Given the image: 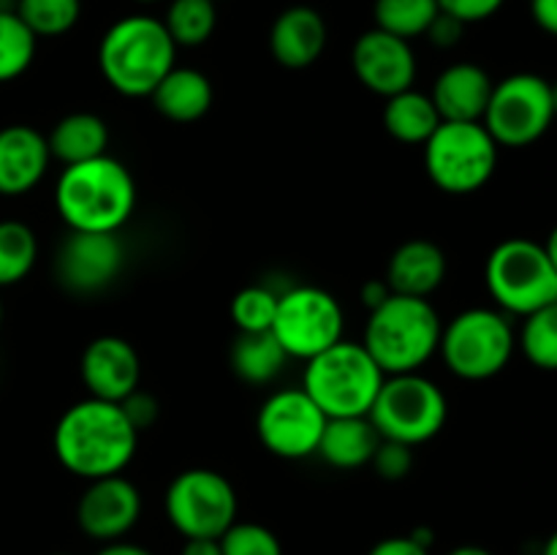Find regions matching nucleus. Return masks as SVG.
<instances>
[{
  "label": "nucleus",
  "mask_w": 557,
  "mask_h": 555,
  "mask_svg": "<svg viewBox=\"0 0 557 555\" xmlns=\"http://www.w3.org/2000/svg\"><path fill=\"white\" fill-rule=\"evenodd\" d=\"M136 439L139 433L120 403L87 397L65 408L54 424V455L65 471L90 482L123 473L136 452Z\"/></svg>",
  "instance_id": "f257e3e1"
},
{
  "label": "nucleus",
  "mask_w": 557,
  "mask_h": 555,
  "mask_svg": "<svg viewBox=\"0 0 557 555\" xmlns=\"http://www.w3.org/2000/svg\"><path fill=\"white\" fill-rule=\"evenodd\" d=\"M54 205L71 232H117L136 207V183L112 156L63 166Z\"/></svg>",
  "instance_id": "f03ea898"
},
{
  "label": "nucleus",
  "mask_w": 557,
  "mask_h": 555,
  "mask_svg": "<svg viewBox=\"0 0 557 555\" xmlns=\"http://www.w3.org/2000/svg\"><path fill=\"white\" fill-rule=\"evenodd\" d=\"M177 47L161 20L145 14L114 22L98 47V65L109 87L128 98L150 96L174 69Z\"/></svg>",
  "instance_id": "7ed1b4c3"
},
{
  "label": "nucleus",
  "mask_w": 557,
  "mask_h": 555,
  "mask_svg": "<svg viewBox=\"0 0 557 555\" xmlns=\"http://www.w3.org/2000/svg\"><path fill=\"white\" fill-rule=\"evenodd\" d=\"M441 330L430 299L389 294L370 310L362 346L384 375L417 373L438 351Z\"/></svg>",
  "instance_id": "20e7f679"
},
{
  "label": "nucleus",
  "mask_w": 557,
  "mask_h": 555,
  "mask_svg": "<svg viewBox=\"0 0 557 555\" xmlns=\"http://www.w3.org/2000/svg\"><path fill=\"white\" fill-rule=\"evenodd\" d=\"M381 384L384 373L379 365L362 343L351 341H337L335 346L310 357L302 379V390L326 419L368 417Z\"/></svg>",
  "instance_id": "39448f33"
},
{
  "label": "nucleus",
  "mask_w": 557,
  "mask_h": 555,
  "mask_svg": "<svg viewBox=\"0 0 557 555\" xmlns=\"http://www.w3.org/2000/svg\"><path fill=\"white\" fill-rule=\"evenodd\" d=\"M484 281L495 303L515 316H531L557 305L555 245L525 237L506 239L490 254Z\"/></svg>",
  "instance_id": "423d86ee"
},
{
  "label": "nucleus",
  "mask_w": 557,
  "mask_h": 555,
  "mask_svg": "<svg viewBox=\"0 0 557 555\" xmlns=\"http://www.w3.org/2000/svg\"><path fill=\"white\" fill-rule=\"evenodd\" d=\"M449 417V403L435 381L417 373L384 375L368 419L384 441L417 446L435 439Z\"/></svg>",
  "instance_id": "0eeeda50"
},
{
  "label": "nucleus",
  "mask_w": 557,
  "mask_h": 555,
  "mask_svg": "<svg viewBox=\"0 0 557 555\" xmlns=\"http://www.w3.org/2000/svg\"><path fill=\"white\" fill-rule=\"evenodd\" d=\"M498 166V145L482 123H449L424 141V169L435 188L466 196L490 183Z\"/></svg>",
  "instance_id": "6e6552de"
},
{
  "label": "nucleus",
  "mask_w": 557,
  "mask_h": 555,
  "mask_svg": "<svg viewBox=\"0 0 557 555\" xmlns=\"http://www.w3.org/2000/svg\"><path fill=\"white\" fill-rule=\"evenodd\" d=\"M515 330L498 310L471 308L441 330L438 351L455 375L484 381L498 375L515 354Z\"/></svg>",
  "instance_id": "1a4fd4ad"
},
{
  "label": "nucleus",
  "mask_w": 557,
  "mask_h": 555,
  "mask_svg": "<svg viewBox=\"0 0 557 555\" xmlns=\"http://www.w3.org/2000/svg\"><path fill=\"white\" fill-rule=\"evenodd\" d=\"M553 118V85L539 74H511L493 85L482 125L498 147H528L547 134Z\"/></svg>",
  "instance_id": "9d476101"
},
{
  "label": "nucleus",
  "mask_w": 557,
  "mask_h": 555,
  "mask_svg": "<svg viewBox=\"0 0 557 555\" xmlns=\"http://www.w3.org/2000/svg\"><path fill=\"white\" fill-rule=\"evenodd\" d=\"M166 517L185 539H218L237 522V493L223 473L188 468L166 490Z\"/></svg>",
  "instance_id": "9b49d317"
},
{
  "label": "nucleus",
  "mask_w": 557,
  "mask_h": 555,
  "mask_svg": "<svg viewBox=\"0 0 557 555\" xmlns=\"http://www.w3.org/2000/svg\"><path fill=\"white\" fill-rule=\"evenodd\" d=\"M270 332L288 357L308 362L310 357L343 341V308L324 288L297 286L277 294Z\"/></svg>",
  "instance_id": "f8f14e48"
},
{
  "label": "nucleus",
  "mask_w": 557,
  "mask_h": 555,
  "mask_svg": "<svg viewBox=\"0 0 557 555\" xmlns=\"http://www.w3.org/2000/svg\"><path fill=\"white\" fill-rule=\"evenodd\" d=\"M326 417L305 390H281L264 400L256 417L259 441L283 460L315 455Z\"/></svg>",
  "instance_id": "ddd939ff"
},
{
  "label": "nucleus",
  "mask_w": 557,
  "mask_h": 555,
  "mask_svg": "<svg viewBox=\"0 0 557 555\" xmlns=\"http://www.w3.org/2000/svg\"><path fill=\"white\" fill-rule=\"evenodd\" d=\"M125 264L117 232H71L54 259L58 281L69 292L92 294L107 288Z\"/></svg>",
  "instance_id": "4468645a"
},
{
  "label": "nucleus",
  "mask_w": 557,
  "mask_h": 555,
  "mask_svg": "<svg viewBox=\"0 0 557 555\" xmlns=\"http://www.w3.org/2000/svg\"><path fill=\"white\" fill-rule=\"evenodd\" d=\"M139 515L141 495L123 473L90 479L76 504V522L87 536L98 539V542L123 539L136 526Z\"/></svg>",
  "instance_id": "2eb2a0df"
},
{
  "label": "nucleus",
  "mask_w": 557,
  "mask_h": 555,
  "mask_svg": "<svg viewBox=\"0 0 557 555\" xmlns=\"http://www.w3.org/2000/svg\"><path fill=\"white\" fill-rule=\"evenodd\" d=\"M351 69L368 90L384 98L408 90L417 79V58L411 44L379 27L362 33L354 41Z\"/></svg>",
  "instance_id": "dca6fc26"
},
{
  "label": "nucleus",
  "mask_w": 557,
  "mask_h": 555,
  "mask_svg": "<svg viewBox=\"0 0 557 555\" xmlns=\"http://www.w3.org/2000/svg\"><path fill=\"white\" fill-rule=\"evenodd\" d=\"M79 370L90 397L98 400L123 403L131 392L139 390V354L125 337L101 335L87 343Z\"/></svg>",
  "instance_id": "f3484780"
},
{
  "label": "nucleus",
  "mask_w": 557,
  "mask_h": 555,
  "mask_svg": "<svg viewBox=\"0 0 557 555\" xmlns=\"http://www.w3.org/2000/svg\"><path fill=\"white\" fill-rule=\"evenodd\" d=\"M47 136L30 125L0 128V196H22L36 188L47 174Z\"/></svg>",
  "instance_id": "a211bd4d"
},
{
  "label": "nucleus",
  "mask_w": 557,
  "mask_h": 555,
  "mask_svg": "<svg viewBox=\"0 0 557 555\" xmlns=\"http://www.w3.org/2000/svg\"><path fill=\"white\" fill-rule=\"evenodd\" d=\"M495 82L476 63H455L435 79L433 98L441 120L449 123H482Z\"/></svg>",
  "instance_id": "6ab92c4d"
},
{
  "label": "nucleus",
  "mask_w": 557,
  "mask_h": 555,
  "mask_svg": "<svg viewBox=\"0 0 557 555\" xmlns=\"http://www.w3.org/2000/svg\"><path fill=\"white\" fill-rule=\"evenodd\" d=\"M326 22L310 5H292L283 11L270 30V52L283 69H308L324 54Z\"/></svg>",
  "instance_id": "aec40b11"
},
{
  "label": "nucleus",
  "mask_w": 557,
  "mask_h": 555,
  "mask_svg": "<svg viewBox=\"0 0 557 555\" xmlns=\"http://www.w3.org/2000/svg\"><path fill=\"white\" fill-rule=\"evenodd\" d=\"M446 278V256L430 239H408L392 254L386 286L392 294L428 299Z\"/></svg>",
  "instance_id": "412c9836"
},
{
  "label": "nucleus",
  "mask_w": 557,
  "mask_h": 555,
  "mask_svg": "<svg viewBox=\"0 0 557 555\" xmlns=\"http://www.w3.org/2000/svg\"><path fill=\"white\" fill-rule=\"evenodd\" d=\"M152 103L163 118L174 123H196L212 107V82L196 69L174 65L150 92Z\"/></svg>",
  "instance_id": "4be33fe9"
},
{
  "label": "nucleus",
  "mask_w": 557,
  "mask_h": 555,
  "mask_svg": "<svg viewBox=\"0 0 557 555\" xmlns=\"http://www.w3.org/2000/svg\"><path fill=\"white\" fill-rule=\"evenodd\" d=\"M381 435L375 433L368 417H335L326 419L319 441V455L332 468H359L373 460Z\"/></svg>",
  "instance_id": "5701e85b"
},
{
  "label": "nucleus",
  "mask_w": 557,
  "mask_h": 555,
  "mask_svg": "<svg viewBox=\"0 0 557 555\" xmlns=\"http://www.w3.org/2000/svg\"><path fill=\"white\" fill-rule=\"evenodd\" d=\"M109 128L98 114L92 112H74L65 114L52 134L47 136L49 156L58 158L63 166L71 163L90 161V158L107 156Z\"/></svg>",
  "instance_id": "b1692460"
},
{
  "label": "nucleus",
  "mask_w": 557,
  "mask_h": 555,
  "mask_svg": "<svg viewBox=\"0 0 557 555\" xmlns=\"http://www.w3.org/2000/svg\"><path fill=\"white\" fill-rule=\"evenodd\" d=\"M228 362L245 384H270L283 373L288 362V354L275 341L270 330L267 332H237L228 351Z\"/></svg>",
  "instance_id": "393cba45"
},
{
  "label": "nucleus",
  "mask_w": 557,
  "mask_h": 555,
  "mask_svg": "<svg viewBox=\"0 0 557 555\" xmlns=\"http://www.w3.org/2000/svg\"><path fill=\"white\" fill-rule=\"evenodd\" d=\"M384 125L397 141L424 145L433 136V131L441 125V114L435 109L433 98L408 87V90L386 98Z\"/></svg>",
  "instance_id": "a878e982"
},
{
  "label": "nucleus",
  "mask_w": 557,
  "mask_h": 555,
  "mask_svg": "<svg viewBox=\"0 0 557 555\" xmlns=\"http://www.w3.org/2000/svg\"><path fill=\"white\" fill-rule=\"evenodd\" d=\"M161 22L174 47H201L215 33L218 11L212 0H172Z\"/></svg>",
  "instance_id": "bb28decb"
},
{
  "label": "nucleus",
  "mask_w": 557,
  "mask_h": 555,
  "mask_svg": "<svg viewBox=\"0 0 557 555\" xmlns=\"http://www.w3.org/2000/svg\"><path fill=\"white\" fill-rule=\"evenodd\" d=\"M438 11V0H375L373 20L379 30L411 41L428 33Z\"/></svg>",
  "instance_id": "cd10ccee"
},
{
  "label": "nucleus",
  "mask_w": 557,
  "mask_h": 555,
  "mask_svg": "<svg viewBox=\"0 0 557 555\" xmlns=\"http://www.w3.org/2000/svg\"><path fill=\"white\" fill-rule=\"evenodd\" d=\"M38 259V239L22 221H0V286L30 275Z\"/></svg>",
  "instance_id": "c85d7f7f"
},
{
  "label": "nucleus",
  "mask_w": 557,
  "mask_h": 555,
  "mask_svg": "<svg viewBox=\"0 0 557 555\" xmlns=\"http://www.w3.org/2000/svg\"><path fill=\"white\" fill-rule=\"evenodd\" d=\"M14 14L33 36H63L79 22L82 0H16Z\"/></svg>",
  "instance_id": "c756f323"
},
{
  "label": "nucleus",
  "mask_w": 557,
  "mask_h": 555,
  "mask_svg": "<svg viewBox=\"0 0 557 555\" xmlns=\"http://www.w3.org/2000/svg\"><path fill=\"white\" fill-rule=\"evenodd\" d=\"M36 58V36L14 9H0V82H11L25 74Z\"/></svg>",
  "instance_id": "7c9ffc66"
},
{
  "label": "nucleus",
  "mask_w": 557,
  "mask_h": 555,
  "mask_svg": "<svg viewBox=\"0 0 557 555\" xmlns=\"http://www.w3.org/2000/svg\"><path fill=\"white\" fill-rule=\"evenodd\" d=\"M525 324L520 330V348L528 362L542 370L557 368V305L522 316Z\"/></svg>",
  "instance_id": "2f4dec72"
},
{
  "label": "nucleus",
  "mask_w": 557,
  "mask_h": 555,
  "mask_svg": "<svg viewBox=\"0 0 557 555\" xmlns=\"http://www.w3.org/2000/svg\"><path fill=\"white\" fill-rule=\"evenodd\" d=\"M277 308V294L267 286H245L232 299V319L239 332H267Z\"/></svg>",
  "instance_id": "473e14b6"
},
{
  "label": "nucleus",
  "mask_w": 557,
  "mask_h": 555,
  "mask_svg": "<svg viewBox=\"0 0 557 555\" xmlns=\"http://www.w3.org/2000/svg\"><path fill=\"white\" fill-rule=\"evenodd\" d=\"M218 544L223 555H283L281 539L259 522H232Z\"/></svg>",
  "instance_id": "72a5a7b5"
},
{
  "label": "nucleus",
  "mask_w": 557,
  "mask_h": 555,
  "mask_svg": "<svg viewBox=\"0 0 557 555\" xmlns=\"http://www.w3.org/2000/svg\"><path fill=\"white\" fill-rule=\"evenodd\" d=\"M370 466L375 468V473H379V477L392 479V482H395V479L408 477V473H411V466H413L411 446L381 439V444L375 446Z\"/></svg>",
  "instance_id": "f704fd0d"
},
{
  "label": "nucleus",
  "mask_w": 557,
  "mask_h": 555,
  "mask_svg": "<svg viewBox=\"0 0 557 555\" xmlns=\"http://www.w3.org/2000/svg\"><path fill=\"white\" fill-rule=\"evenodd\" d=\"M504 3L506 0H438V9L460 20L462 25H471V22H484L498 14Z\"/></svg>",
  "instance_id": "c9c22d12"
},
{
  "label": "nucleus",
  "mask_w": 557,
  "mask_h": 555,
  "mask_svg": "<svg viewBox=\"0 0 557 555\" xmlns=\"http://www.w3.org/2000/svg\"><path fill=\"white\" fill-rule=\"evenodd\" d=\"M120 408H123V414L128 417V422L136 428V433L145 428H150L152 419H156V414H158L156 397L147 395V392H139V390L131 392V395L120 403Z\"/></svg>",
  "instance_id": "e433bc0d"
},
{
  "label": "nucleus",
  "mask_w": 557,
  "mask_h": 555,
  "mask_svg": "<svg viewBox=\"0 0 557 555\" xmlns=\"http://www.w3.org/2000/svg\"><path fill=\"white\" fill-rule=\"evenodd\" d=\"M462 30H466V25H462L460 20H455V16L444 14V11H438V16L433 20V25L428 27V33L424 36H430V41L435 44V47H455L457 41H460Z\"/></svg>",
  "instance_id": "4c0bfd02"
},
{
  "label": "nucleus",
  "mask_w": 557,
  "mask_h": 555,
  "mask_svg": "<svg viewBox=\"0 0 557 555\" xmlns=\"http://www.w3.org/2000/svg\"><path fill=\"white\" fill-rule=\"evenodd\" d=\"M368 555H430V550L413 542L411 536H389L381 539Z\"/></svg>",
  "instance_id": "58836bf2"
},
{
  "label": "nucleus",
  "mask_w": 557,
  "mask_h": 555,
  "mask_svg": "<svg viewBox=\"0 0 557 555\" xmlns=\"http://www.w3.org/2000/svg\"><path fill=\"white\" fill-rule=\"evenodd\" d=\"M531 14L544 33H557V0H531Z\"/></svg>",
  "instance_id": "ea45409f"
},
{
  "label": "nucleus",
  "mask_w": 557,
  "mask_h": 555,
  "mask_svg": "<svg viewBox=\"0 0 557 555\" xmlns=\"http://www.w3.org/2000/svg\"><path fill=\"white\" fill-rule=\"evenodd\" d=\"M180 555H223L218 539H185Z\"/></svg>",
  "instance_id": "a19ab883"
},
{
  "label": "nucleus",
  "mask_w": 557,
  "mask_h": 555,
  "mask_svg": "<svg viewBox=\"0 0 557 555\" xmlns=\"http://www.w3.org/2000/svg\"><path fill=\"white\" fill-rule=\"evenodd\" d=\"M389 294H392L389 286H386L384 281H368L362 286V299H364V303H368L370 310H373L375 305L384 303V299L389 297Z\"/></svg>",
  "instance_id": "79ce46f5"
},
{
  "label": "nucleus",
  "mask_w": 557,
  "mask_h": 555,
  "mask_svg": "<svg viewBox=\"0 0 557 555\" xmlns=\"http://www.w3.org/2000/svg\"><path fill=\"white\" fill-rule=\"evenodd\" d=\"M96 555H152L147 547H139V544H131L117 539V542H107Z\"/></svg>",
  "instance_id": "37998d69"
},
{
  "label": "nucleus",
  "mask_w": 557,
  "mask_h": 555,
  "mask_svg": "<svg viewBox=\"0 0 557 555\" xmlns=\"http://www.w3.org/2000/svg\"><path fill=\"white\" fill-rule=\"evenodd\" d=\"M449 555H493V553H490V550H484V547H476V544H462V547L451 550Z\"/></svg>",
  "instance_id": "c03bdc74"
},
{
  "label": "nucleus",
  "mask_w": 557,
  "mask_h": 555,
  "mask_svg": "<svg viewBox=\"0 0 557 555\" xmlns=\"http://www.w3.org/2000/svg\"><path fill=\"white\" fill-rule=\"evenodd\" d=\"M544 555H557V539L549 536V542L544 544Z\"/></svg>",
  "instance_id": "a18cd8bd"
},
{
  "label": "nucleus",
  "mask_w": 557,
  "mask_h": 555,
  "mask_svg": "<svg viewBox=\"0 0 557 555\" xmlns=\"http://www.w3.org/2000/svg\"><path fill=\"white\" fill-rule=\"evenodd\" d=\"M136 3H158V0H136Z\"/></svg>",
  "instance_id": "49530a36"
},
{
  "label": "nucleus",
  "mask_w": 557,
  "mask_h": 555,
  "mask_svg": "<svg viewBox=\"0 0 557 555\" xmlns=\"http://www.w3.org/2000/svg\"><path fill=\"white\" fill-rule=\"evenodd\" d=\"M0 321H3V305H0Z\"/></svg>",
  "instance_id": "de8ad7c7"
},
{
  "label": "nucleus",
  "mask_w": 557,
  "mask_h": 555,
  "mask_svg": "<svg viewBox=\"0 0 557 555\" xmlns=\"http://www.w3.org/2000/svg\"><path fill=\"white\" fill-rule=\"evenodd\" d=\"M54 555H69V553H54Z\"/></svg>",
  "instance_id": "09e8293b"
},
{
  "label": "nucleus",
  "mask_w": 557,
  "mask_h": 555,
  "mask_svg": "<svg viewBox=\"0 0 557 555\" xmlns=\"http://www.w3.org/2000/svg\"><path fill=\"white\" fill-rule=\"evenodd\" d=\"M212 3H218V0H212Z\"/></svg>",
  "instance_id": "8fccbe9b"
}]
</instances>
